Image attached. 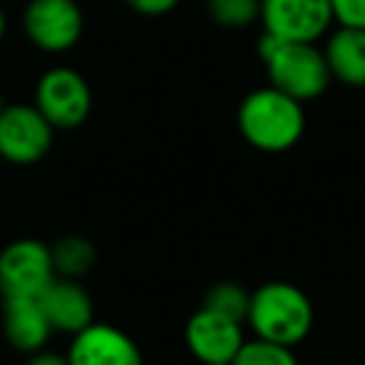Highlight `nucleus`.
I'll return each instance as SVG.
<instances>
[{
  "label": "nucleus",
  "instance_id": "obj_19",
  "mask_svg": "<svg viewBox=\"0 0 365 365\" xmlns=\"http://www.w3.org/2000/svg\"><path fill=\"white\" fill-rule=\"evenodd\" d=\"M128 8L138 16H145V18H160L168 16L170 11H175V6L180 0H125Z\"/></svg>",
  "mask_w": 365,
  "mask_h": 365
},
{
  "label": "nucleus",
  "instance_id": "obj_20",
  "mask_svg": "<svg viewBox=\"0 0 365 365\" xmlns=\"http://www.w3.org/2000/svg\"><path fill=\"white\" fill-rule=\"evenodd\" d=\"M26 365H71V363H68V355L43 348V350H36V353L28 355Z\"/></svg>",
  "mask_w": 365,
  "mask_h": 365
},
{
  "label": "nucleus",
  "instance_id": "obj_13",
  "mask_svg": "<svg viewBox=\"0 0 365 365\" xmlns=\"http://www.w3.org/2000/svg\"><path fill=\"white\" fill-rule=\"evenodd\" d=\"M330 76L350 88H365V28L340 26L323 48Z\"/></svg>",
  "mask_w": 365,
  "mask_h": 365
},
{
  "label": "nucleus",
  "instance_id": "obj_14",
  "mask_svg": "<svg viewBox=\"0 0 365 365\" xmlns=\"http://www.w3.org/2000/svg\"><path fill=\"white\" fill-rule=\"evenodd\" d=\"M53 265H56L58 278L81 280L93 270L98 260L96 245L83 235H66L56 245H51Z\"/></svg>",
  "mask_w": 365,
  "mask_h": 365
},
{
  "label": "nucleus",
  "instance_id": "obj_4",
  "mask_svg": "<svg viewBox=\"0 0 365 365\" xmlns=\"http://www.w3.org/2000/svg\"><path fill=\"white\" fill-rule=\"evenodd\" d=\"M33 106L56 130H76L91 118L93 91L78 71L56 66L38 78Z\"/></svg>",
  "mask_w": 365,
  "mask_h": 365
},
{
  "label": "nucleus",
  "instance_id": "obj_1",
  "mask_svg": "<svg viewBox=\"0 0 365 365\" xmlns=\"http://www.w3.org/2000/svg\"><path fill=\"white\" fill-rule=\"evenodd\" d=\"M245 323L255 338L295 348L313 330V303L298 285L285 283V280H270L250 293Z\"/></svg>",
  "mask_w": 365,
  "mask_h": 365
},
{
  "label": "nucleus",
  "instance_id": "obj_15",
  "mask_svg": "<svg viewBox=\"0 0 365 365\" xmlns=\"http://www.w3.org/2000/svg\"><path fill=\"white\" fill-rule=\"evenodd\" d=\"M250 293L240 283H233V280H220V283L210 285L203 295V308L215 310V313L238 320V323H245Z\"/></svg>",
  "mask_w": 365,
  "mask_h": 365
},
{
  "label": "nucleus",
  "instance_id": "obj_2",
  "mask_svg": "<svg viewBox=\"0 0 365 365\" xmlns=\"http://www.w3.org/2000/svg\"><path fill=\"white\" fill-rule=\"evenodd\" d=\"M238 130L255 150L285 153L303 138V103L273 86L248 93L238 106Z\"/></svg>",
  "mask_w": 365,
  "mask_h": 365
},
{
  "label": "nucleus",
  "instance_id": "obj_8",
  "mask_svg": "<svg viewBox=\"0 0 365 365\" xmlns=\"http://www.w3.org/2000/svg\"><path fill=\"white\" fill-rule=\"evenodd\" d=\"M263 33L288 43H318L335 23L330 0H260Z\"/></svg>",
  "mask_w": 365,
  "mask_h": 365
},
{
  "label": "nucleus",
  "instance_id": "obj_17",
  "mask_svg": "<svg viewBox=\"0 0 365 365\" xmlns=\"http://www.w3.org/2000/svg\"><path fill=\"white\" fill-rule=\"evenodd\" d=\"M230 365H300V360L293 348L253 338L245 340Z\"/></svg>",
  "mask_w": 365,
  "mask_h": 365
},
{
  "label": "nucleus",
  "instance_id": "obj_6",
  "mask_svg": "<svg viewBox=\"0 0 365 365\" xmlns=\"http://www.w3.org/2000/svg\"><path fill=\"white\" fill-rule=\"evenodd\" d=\"M56 128L36 106L8 103L0 113V158L13 165H33L53 148Z\"/></svg>",
  "mask_w": 365,
  "mask_h": 365
},
{
  "label": "nucleus",
  "instance_id": "obj_21",
  "mask_svg": "<svg viewBox=\"0 0 365 365\" xmlns=\"http://www.w3.org/2000/svg\"><path fill=\"white\" fill-rule=\"evenodd\" d=\"M6 31H8V16H6V11L0 8V41L6 38Z\"/></svg>",
  "mask_w": 365,
  "mask_h": 365
},
{
  "label": "nucleus",
  "instance_id": "obj_7",
  "mask_svg": "<svg viewBox=\"0 0 365 365\" xmlns=\"http://www.w3.org/2000/svg\"><path fill=\"white\" fill-rule=\"evenodd\" d=\"M86 16L76 0H31L23 11V31L43 53H66L78 46Z\"/></svg>",
  "mask_w": 365,
  "mask_h": 365
},
{
  "label": "nucleus",
  "instance_id": "obj_5",
  "mask_svg": "<svg viewBox=\"0 0 365 365\" xmlns=\"http://www.w3.org/2000/svg\"><path fill=\"white\" fill-rule=\"evenodd\" d=\"M58 278L51 245L36 238H21L0 250V295L3 298H41Z\"/></svg>",
  "mask_w": 365,
  "mask_h": 365
},
{
  "label": "nucleus",
  "instance_id": "obj_18",
  "mask_svg": "<svg viewBox=\"0 0 365 365\" xmlns=\"http://www.w3.org/2000/svg\"><path fill=\"white\" fill-rule=\"evenodd\" d=\"M338 26L365 28V0H330Z\"/></svg>",
  "mask_w": 365,
  "mask_h": 365
},
{
  "label": "nucleus",
  "instance_id": "obj_11",
  "mask_svg": "<svg viewBox=\"0 0 365 365\" xmlns=\"http://www.w3.org/2000/svg\"><path fill=\"white\" fill-rule=\"evenodd\" d=\"M41 305L53 333L76 335L96 320V305L81 280L56 278L41 295Z\"/></svg>",
  "mask_w": 365,
  "mask_h": 365
},
{
  "label": "nucleus",
  "instance_id": "obj_10",
  "mask_svg": "<svg viewBox=\"0 0 365 365\" xmlns=\"http://www.w3.org/2000/svg\"><path fill=\"white\" fill-rule=\"evenodd\" d=\"M66 355L71 365H145L140 348L125 330L98 320L73 335Z\"/></svg>",
  "mask_w": 365,
  "mask_h": 365
},
{
  "label": "nucleus",
  "instance_id": "obj_16",
  "mask_svg": "<svg viewBox=\"0 0 365 365\" xmlns=\"http://www.w3.org/2000/svg\"><path fill=\"white\" fill-rule=\"evenodd\" d=\"M208 16L220 28H248L260 21V0H208Z\"/></svg>",
  "mask_w": 365,
  "mask_h": 365
},
{
  "label": "nucleus",
  "instance_id": "obj_9",
  "mask_svg": "<svg viewBox=\"0 0 365 365\" xmlns=\"http://www.w3.org/2000/svg\"><path fill=\"white\" fill-rule=\"evenodd\" d=\"M243 343V323L203 305L185 323V345L200 365H230Z\"/></svg>",
  "mask_w": 365,
  "mask_h": 365
},
{
  "label": "nucleus",
  "instance_id": "obj_22",
  "mask_svg": "<svg viewBox=\"0 0 365 365\" xmlns=\"http://www.w3.org/2000/svg\"><path fill=\"white\" fill-rule=\"evenodd\" d=\"M8 103H6V98H3V93H0V113H3V108H6Z\"/></svg>",
  "mask_w": 365,
  "mask_h": 365
},
{
  "label": "nucleus",
  "instance_id": "obj_12",
  "mask_svg": "<svg viewBox=\"0 0 365 365\" xmlns=\"http://www.w3.org/2000/svg\"><path fill=\"white\" fill-rule=\"evenodd\" d=\"M3 333L18 353H36L48 345L53 328L41 298H3Z\"/></svg>",
  "mask_w": 365,
  "mask_h": 365
},
{
  "label": "nucleus",
  "instance_id": "obj_3",
  "mask_svg": "<svg viewBox=\"0 0 365 365\" xmlns=\"http://www.w3.org/2000/svg\"><path fill=\"white\" fill-rule=\"evenodd\" d=\"M258 56L268 68L270 86L300 103L320 98L333 81L325 53L315 43H288L263 33Z\"/></svg>",
  "mask_w": 365,
  "mask_h": 365
}]
</instances>
